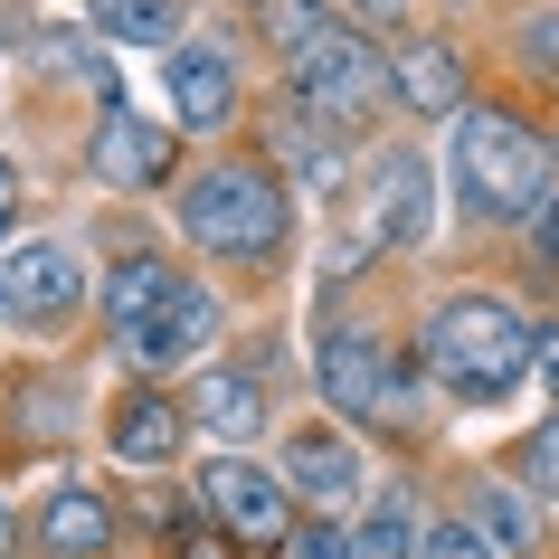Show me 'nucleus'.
Here are the masks:
<instances>
[{"label":"nucleus","mask_w":559,"mask_h":559,"mask_svg":"<svg viewBox=\"0 0 559 559\" xmlns=\"http://www.w3.org/2000/svg\"><path fill=\"white\" fill-rule=\"evenodd\" d=\"M427 370H437L455 399L493 408V399H512L522 370H531V323L512 304H493V295H455V304H437V323H427Z\"/></svg>","instance_id":"f257e3e1"},{"label":"nucleus","mask_w":559,"mask_h":559,"mask_svg":"<svg viewBox=\"0 0 559 559\" xmlns=\"http://www.w3.org/2000/svg\"><path fill=\"white\" fill-rule=\"evenodd\" d=\"M540 190H550V152H540L531 123H512V115H455V200H465V218L512 228V218L540 209Z\"/></svg>","instance_id":"f03ea898"},{"label":"nucleus","mask_w":559,"mask_h":559,"mask_svg":"<svg viewBox=\"0 0 559 559\" xmlns=\"http://www.w3.org/2000/svg\"><path fill=\"white\" fill-rule=\"evenodd\" d=\"M180 228L200 237L209 257H275L285 247V180L265 162H218V171L190 180Z\"/></svg>","instance_id":"7ed1b4c3"},{"label":"nucleus","mask_w":559,"mask_h":559,"mask_svg":"<svg viewBox=\"0 0 559 559\" xmlns=\"http://www.w3.org/2000/svg\"><path fill=\"white\" fill-rule=\"evenodd\" d=\"M285 58H295V95H304L295 115H323L332 133H352L360 115H380L389 67H380V48H370V38H352L342 20H313Z\"/></svg>","instance_id":"20e7f679"},{"label":"nucleus","mask_w":559,"mask_h":559,"mask_svg":"<svg viewBox=\"0 0 559 559\" xmlns=\"http://www.w3.org/2000/svg\"><path fill=\"white\" fill-rule=\"evenodd\" d=\"M86 304V265H76V247H58V237H20V247H0V323H67Z\"/></svg>","instance_id":"39448f33"},{"label":"nucleus","mask_w":559,"mask_h":559,"mask_svg":"<svg viewBox=\"0 0 559 559\" xmlns=\"http://www.w3.org/2000/svg\"><path fill=\"white\" fill-rule=\"evenodd\" d=\"M200 502H209V522L228 531V540H247V550H285L295 540V493L265 465H247V455L200 465Z\"/></svg>","instance_id":"423d86ee"},{"label":"nucleus","mask_w":559,"mask_h":559,"mask_svg":"<svg viewBox=\"0 0 559 559\" xmlns=\"http://www.w3.org/2000/svg\"><path fill=\"white\" fill-rule=\"evenodd\" d=\"M323 399L342 417L408 408V370H399V352H380L370 332H323Z\"/></svg>","instance_id":"0eeeda50"},{"label":"nucleus","mask_w":559,"mask_h":559,"mask_svg":"<svg viewBox=\"0 0 559 559\" xmlns=\"http://www.w3.org/2000/svg\"><path fill=\"white\" fill-rule=\"evenodd\" d=\"M162 86H171V133H218V123L237 115L228 48H171V58H162Z\"/></svg>","instance_id":"6e6552de"},{"label":"nucleus","mask_w":559,"mask_h":559,"mask_svg":"<svg viewBox=\"0 0 559 559\" xmlns=\"http://www.w3.org/2000/svg\"><path fill=\"white\" fill-rule=\"evenodd\" d=\"M209 342H218V295H209V285H190V275L171 285V304H162V313H152L143 332H123V352L143 360V370H171V360H200Z\"/></svg>","instance_id":"1a4fd4ad"},{"label":"nucleus","mask_w":559,"mask_h":559,"mask_svg":"<svg viewBox=\"0 0 559 559\" xmlns=\"http://www.w3.org/2000/svg\"><path fill=\"white\" fill-rule=\"evenodd\" d=\"M285 493L342 512V502H360V455L332 427H304V437H285Z\"/></svg>","instance_id":"9d476101"},{"label":"nucleus","mask_w":559,"mask_h":559,"mask_svg":"<svg viewBox=\"0 0 559 559\" xmlns=\"http://www.w3.org/2000/svg\"><path fill=\"white\" fill-rule=\"evenodd\" d=\"M171 171V123H143V115H105L95 123V180L115 190H143V180Z\"/></svg>","instance_id":"9b49d317"},{"label":"nucleus","mask_w":559,"mask_h":559,"mask_svg":"<svg viewBox=\"0 0 559 559\" xmlns=\"http://www.w3.org/2000/svg\"><path fill=\"white\" fill-rule=\"evenodd\" d=\"M389 95H399L408 115H455V105H465V67H455V48L417 38V48H399V67H389Z\"/></svg>","instance_id":"f8f14e48"},{"label":"nucleus","mask_w":559,"mask_h":559,"mask_svg":"<svg viewBox=\"0 0 559 559\" xmlns=\"http://www.w3.org/2000/svg\"><path fill=\"white\" fill-rule=\"evenodd\" d=\"M180 427H190V417H180L171 399L133 389V399L115 408V455H123V465H171V455H180Z\"/></svg>","instance_id":"ddd939ff"},{"label":"nucleus","mask_w":559,"mask_h":559,"mask_svg":"<svg viewBox=\"0 0 559 559\" xmlns=\"http://www.w3.org/2000/svg\"><path fill=\"white\" fill-rule=\"evenodd\" d=\"M417 228H427V171L399 152V162H380V180H370V237H380V247H408Z\"/></svg>","instance_id":"4468645a"},{"label":"nucleus","mask_w":559,"mask_h":559,"mask_svg":"<svg viewBox=\"0 0 559 559\" xmlns=\"http://www.w3.org/2000/svg\"><path fill=\"white\" fill-rule=\"evenodd\" d=\"M105 531H115V512H105V493H86V484L48 493V512H38V540H48L58 559H95V550H105Z\"/></svg>","instance_id":"2eb2a0df"},{"label":"nucleus","mask_w":559,"mask_h":559,"mask_svg":"<svg viewBox=\"0 0 559 559\" xmlns=\"http://www.w3.org/2000/svg\"><path fill=\"white\" fill-rule=\"evenodd\" d=\"M171 285H180V275L162 257H123L115 275H105V323H115V332H143L152 313L171 304Z\"/></svg>","instance_id":"dca6fc26"},{"label":"nucleus","mask_w":559,"mask_h":559,"mask_svg":"<svg viewBox=\"0 0 559 559\" xmlns=\"http://www.w3.org/2000/svg\"><path fill=\"white\" fill-rule=\"evenodd\" d=\"M190 427H209V437H257L265 427V399H257V380H237V370H209L200 389H190Z\"/></svg>","instance_id":"f3484780"},{"label":"nucleus","mask_w":559,"mask_h":559,"mask_svg":"<svg viewBox=\"0 0 559 559\" xmlns=\"http://www.w3.org/2000/svg\"><path fill=\"white\" fill-rule=\"evenodd\" d=\"M86 10H95V29L123 38V48H162V58L180 48V0H86Z\"/></svg>","instance_id":"a211bd4d"},{"label":"nucleus","mask_w":559,"mask_h":559,"mask_svg":"<svg viewBox=\"0 0 559 559\" xmlns=\"http://www.w3.org/2000/svg\"><path fill=\"white\" fill-rule=\"evenodd\" d=\"M474 531H484V540H493V550H531V540H540V512H531L522 493H474Z\"/></svg>","instance_id":"6ab92c4d"},{"label":"nucleus","mask_w":559,"mask_h":559,"mask_svg":"<svg viewBox=\"0 0 559 559\" xmlns=\"http://www.w3.org/2000/svg\"><path fill=\"white\" fill-rule=\"evenodd\" d=\"M408 550H417L408 512H370V522H360V540H352V559H408Z\"/></svg>","instance_id":"aec40b11"},{"label":"nucleus","mask_w":559,"mask_h":559,"mask_svg":"<svg viewBox=\"0 0 559 559\" xmlns=\"http://www.w3.org/2000/svg\"><path fill=\"white\" fill-rule=\"evenodd\" d=\"M417 559H502V550H493L474 522H437L427 540H417Z\"/></svg>","instance_id":"412c9836"},{"label":"nucleus","mask_w":559,"mask_h":559,"mask_svg":"<svg viewBox=\"0 0 559 559\" xmlns=\"http://www.w3.org/2000/svg\"><path fill=\"white\" fill-rule=\"evenodd\" d=\"M522 58H531V67H540V76H550V86H559V0H550V10H531V20H522Z\"/></svg>","instance_id":"4be33fe9"},{"label":"nucleus","mask_w":559,"mask_h":559,"mask_svg":"<svg viewBox=\"0 0 559 559\" xmlns=\"http://www.w3.org/2000/svg\"><path fill=\"white\" fill-rule=\"evenodd\" d=\"M531 474H540V484H550V493H559V417H550V427H540V437H531Z\"/></svg>","instance_id":"5701e85b"},{"label":"nucleus","mask_w":559,"mask_h":559,"mask_svg":"<svg viewBox=\"0 0 559 559\" xmlns=\"http://www.w3.org/2000/svg\"><path fill=\"white\" fill-rule=\"evenodd\" d=\"M295 559H352V540H342V531H304Z\"/></svg>","instance_id":"b1692460"},{"label":"nucleus","mask_w":559,"mask_h":559,"mask_svg":"<svg viewBox=\"0 0 559 559\" xmlns=\"http://www.w3.org/2000/svg\"><path fill=\"white\" fill-rule=\"evenodd\" d=\"M531 370L550 380V399H559V332H531Z\"/></svg>","instance_id":"393cba45"},{"label":"nucleus","mask_w":559,"mask_h":559,"mask_svg":"<svg viewBox=\"0 0 559 559\" xmlns=\"http://www.w3.org/2000/svg\"><path fill=\"white\" fill-rule=\"evenodd\" d=\"M0 559H20V522H10V502H0Z\"/></svg>","instance_id":"a878e982"},{"label":"nucleus","mask_w":559,"mask_h":559,"mask_svg":"<svg viewBox=\"0 0 559 559\" xmlns=\"http://www.w3.org/2000/svg\"><path fill=\"white\" fill-rule=\"evenodd\" d=\"M10 200H20V171H10V162H0V218H10Z\"/></svg>","instance_id":"bb28decb"},{"label":"nucleus","mask_w":559,"mask_h":559,"mask_svg":"<svg viewBox=\"0 0 559 559\" xmlns=\"http://www.w3.org/2000/svg\"><path fill=\"white\" fill-rule=\"evenodd\" d=\"M540 247H550V257H559V200H550V218H540Z\"/></svg>","instance_id":"cd10ccee"}]
</instances>
